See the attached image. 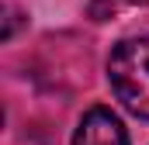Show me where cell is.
Segmentation results:
<instances>
[{"label":"cell","mask_w":149,"mask_h":145,"mask_svg":"<svg viewBox=\"0 0 149 145\" xmlns=\"http://www.w3.org/2000/svg\"><path fill=\"white\" fill-rule=\"evenodd\" d=\"M108 83L128 114L149 121V35L125 38L111 48Z\"/></svg>","instance_id":"6da1fadb"},{"label":"cell","mask_w":149,"mask_h":145,"mask_svg":"<svg viewBox=\"0 0 149 145\" xmlns=\"http://www.w3.org/2000/svg\"><path fill=\"white\" fill-rule=\"evenodd\" d=\"M73 145H128V128L111 107H90L73 131Z\"/></svg>","instance_id":"7a4b0ae2"},{"label":"cell","mask_w":149,"mask_h":145,"mask_svg":"<svg viewBox=\"0 0 149 145\" xmlns=\"http://www.w3.org/2000/svg\"><path fill=\"white\" fill-rule=\"evenodd\" d=\"M132 3H149V0H132Z\"/></svg>","instance_id":"3957f363"}]
</instances>
